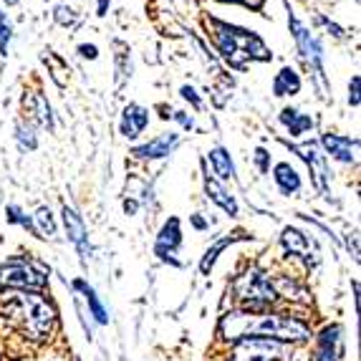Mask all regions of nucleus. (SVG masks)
Instances as JSON below:
<instances>
[{"label": "nucleus", "instance_id": "nucleus-21", "mask_svg": "<svg viewBox=\"0 0 361 361\" xmlns=\"http://www.w3.org/2000/svg\"><path fill=\"white\" fill-rule=\"evenodd\" d=\"M30 114L36 116V121L41 124V127L54 129V116H51V106H49V102H46V97H43L41 91H36V94H33V99H30Z\"/></svg>", "mask_w": 361, "mask_h": 361}, {"label": "nucleus", "instance_id": "nucleus-28", "mask_svg": "<svg viewBox=\"0 0 361 361\" xmlns=\"http://www.w3.org/2000/svg\"><path fill=\"white\" fill-rule=\"evenodd\" d=\"M18 142L23 149H36V137H33V129H28L25 124H18Z\"/></svg>", "mask_w": 361, "mask_h": 361}, {"label": "nucleus", "instance_id": "nucleus-12", "mask_svg": "<svg viewBox=\"0 0 361 361\" xmlns=\"http://www.w3.org/2000/svg\"><path fill=\"white\" fill-rule=\"evenodd\" d=\"M177 142H180L177 134H159V137H154L152 142H147V145L137 147L134 154L145 157V159H159V157H167L169 152L175 149Z\"/></svg>", "mask_w": 361, "mask_h": 361}, {"label": "nucleus", "instance_id": "nucleus-7", "mask_svg": "<svg viewBox=\"0 0 361 361\" xmlns=\"http://www.w3.org/2000/svg\"><path fill=\"white\" fill-rule=\"evenodd\" d=\"M288 23H290V30H293L295 41H298V49H301L303 59H306V63L311 66V71L316 73V78H319V81H324V68H321V61H324V51H321V43L316 41V38H313L311 33H308L306 25H303L301 20L295 18V16H290Z\"/></svg>", "mask_w": 361, "mask_h": 361}, {"label": "nucleus", "instance_id": "nucleus-9", "mask_svg": "<svg viewBox=\"0 0 361 361\" xmlns=\"http://www.w3.org/2000/svg\"><path fill=\"white\" fill-rule=\"evenodd\" d=\"M293 152H298V154L306 159L308 167H311L316 190H319V192H326V175H329V172H326V159L319 152V147L313 145V142H306V145H295Z\"/></svg>", "mask_w": 361, "mask_h": 361}, {"label": "nucleus", "instance_id": "nucleus-27", "mask_svg": "<svg viewBox=\"0 0 361 361\" xmlns=\"http://www.w3.org/2000/svg\"><path fill=\"white\" fill-rule=\"evenodd\" d=\"M8 46H11V23L8 18L0 13V54L8 56Z\"/></svg>", "mask_w": 361, "mask_h": 361}, {"label": "nucleus", "instance_id": "nucleus-8", "mask_svg": "<svg viewBox=\"0 0 361 361\" xmlns=\"http://www.w3.org/2000/svg\"><path fill=\"white\" fill-rule=\"evenodd\" d=\"M321 145H324V149L329 152V154H331L334 159H338V162H343V164L356 162V149H359V139L341 137V134H331V132H329V134H324Z\"/></svg>", "mask_w": 361, "mask_h": 361}, {"label": "nucleus", "instance_id": "nucleus-31", "mask_svg": "<svg viewBox=\"0 0 361 361\" xmlns=\"http://www.w3.org/2000/svg\"><path fill=\"white\" fill-rule=\"evenodd\" d=\"M180 94L187 99V102H192V106H195V109H200V97H197V91H195L192 86H182Z\"/></svg>", "mask_w": 361, "mask_h": 361}, {"label": "nucleus", "instance_id": "nucleus-35", "mask_svg": "<svg viewBox=\"0 0 361 361\" xmlns=\"http://www.w3.org/2000/svg\"><path fill=\"white\" fill-rule=\"evenodd\" d=\"M137 202H134V200H127V202H124V210H127V215H134V212H137Z\"/></svg>", "mask_w": 361, "mask_h": 361}, {"label": "nucleus", "instance_id": "nucleus-17", "mask_svg": "<svg viewBox=\"0 0 361 361\" xmlns=\"http://www.w3.org/2000/svg\"><path fill=\"white\" fill-rule=\"evenodd\" d=\"M205 190H207V197H210L212 202H215V205L223 207V210L228 212V215H233V217L238 215V202H235V200L230 197L228 192H225L220 182L212 180V177H205Z\"/></svg>", "mask_w": 361, "mask_h": 361}, {"label": "nucleus", "instance_id": "nucleus-32", "mask_svg": "<svg viewBox=\"0 0 361 361\" xmlns=\"http://www.w3.org/2000/svg\"><path fill=\"white\" fill-rule=\"evenodd\" d=\"M78 54L84 56V59L94 61L99 56V49H97V46H89V43H81V46H78Z\"/></svg>", "mask_w": 361, "mask_h": 361}, {"label": "nucleus", "instance_id": "nucleus-26", "mask_svg": "<svg viewBox=\"0 0 361 361\" xmlns=\"http://www.w3.org/2000/svg\"><path fill=\"white\" fill-rule=\"evenodd\" d=\"M54 18H56V23L66 25V28H68V25H76L78 23V16L71 11V8H66V6H59V8H56V16H54Z\"/></svg>", "mask_w": 361, "mask_h": 361}, {"label": "nucleus", "instance_id": "nucleus-25", "mask_svg": "<svg viewBox=\"0 0 361 361\" xmlns=\"http://www.w3.org/2000/svg\"><path fill=\"white\" fill-rule=\"evenodd\" d=\"M43 61H46V63H54V81H56V84H59V86L66 84V78H63V73H68V66H66V63H63V61H61L56 54L43 56Z\"/></svg>", "mask_w": 361, "mask_h": 361}, {"label": "nucleus", "instance_id": "nucleus-10", "mask_svg": "<svg viewBox=\"0 0 361 361\" xmlns=\"http://www.w3.org/2000/svg\"><path fill=\"white\" fill-rule=\"evenodd\" d=\"M147 124H149V111L139 104H129L121 114V134L127 139H137L139 134L145 132Z\"/></svg>", "mask_w": 361, "mask_h": 361}, {"label": "nucleus", "instance_id": "nucleus-30", "mask_svg": "<svg viewBox=\"0 0 361 361\" xmlns=\"http://www.w3.org/2000/svg\"><path fill=\"white\" fill-rule=\"evenodd\" d=\"M349 104L351 106H359V76L351 78L349 84Z\"/></svg>", "mask_w": 361, "mask_h": 361}, {"label": "nucleus", "instance_id": "nucleus-29", "mask_svg": "<svg viewBox=\"0 0 361 361\" xmlns=\"http://www.w3.org/2000/svg\"><path fill=\"white\" fill-rule=\"evenodd\" d=\"M255 164H258L260 172H268L271 169V154L265 149H255Z\"/></svg>", "mask_w": 361, "mask_h": 361}, {"label": "nucleus", "instance_id": "nucleus-3", "mask_svg": "<svg viewBox=\"0 0 361 361\" xmlns=\"http://www.w3.org/2000/svg\"><path fill=\"white\" fill-rule=\"evenodd\" d=\"M235 293H238V298H240L245 313L265 311V308L278 298V290H276V286L271 283V278L265 276L263 271H255V268L253 271H247L245 276L238 278Z\"/></svg>", "mask_w": 361, "mask_h": 361}, {"label": "nucleus", "instance_id": "nucleus-36", "mask_svg": "<svg viewBox=\"0 0 361 361\" xmlns=\"http://www.w3.org/2000/svg\"><path fill=\"white\" fill-rule=\"evenodd\" d=\"M106 8H109V0H99V16H106Z\"/></svg>", "mask_w": 361, "mask_h": 361}, {"label": "nucleus", "instance_id": "nucleus-2", "mask_svg": "<svg viewBox=\"0 0 361 361\" xmlns=\"http://www.w3.org/2000/svg\"><path fill=\"white\" fill-rule=\"evenodd\" d=\"M212 38H215L217 49L230 66L243 71L250 61H271V51L265 49V43L255 36L253 30L228 25L223 20H210Z\"/></svg>", "mask_w": 361, "mask_h": 361}, {"label": "nucleus", "instance_id": "nucleus-13", "mask_svg": "<svg viewBox=\"0 0 361 361\" xmlns=\"http://www.w3.org/2000/svg\"><path fill=\"white\" fill-rule=\"evenodd\" d=\"M63 225H66V233H68V238H71V243L86 258V255H89V247H86V225L73 207H63Z\"/></svg>", "mask_w": 361, "mask_h": 361}, {"label": "nucleus", "instance_id": "nucleus-5", "mask_svg": "<svg viewBox=\"0 0 361 361\" xmlns=\"http://www.w3.org/2000/svg\"><path fill=\"white\" fill-rule=\"evenodd\" d=\"M233 361H278L283 356L281 341L263 336H245L233 349Z\"/></svg>", "mask_w": 361, "mask_h": 361}, {"label": "nucleus", "instance_id": "nucleus-14", "mask_svg": "<svg viewBox=\"0 0 361 361\" xmlns=\"http://www.w3.org/2000/svg\"><path fill=\"white\" fill-rule=\"evenodd\" d=\"M338 334H341L338 326H326L324 334H321V338H319V349H316V354H313V361H336Z\"/></svg>", "mask_w": 361, "mask_h": 361}, {"label": "nucleus", "instance_id": "nucleus-24", "mask_svg": "<svg viewBox=\"0 0 361 361\" xmlns=\"http://www.w3.org/2000/svg\"><path fill=\"white\" fill-rule=\"evenodd\" d=\"M230 243H233V238H223V240H217L215 245H212L210 250H207V253H205V258H202V263H200V271H202V273L210 271L212 263H215V260H217V255L223 253V250L230 245Z\"/></svg>", "mask_w": 361, "mask_h": 361}, {"label": "nucleus", "instance_id": "nucleus-1", "mask_svg": "<svg viewBox=\"0 0 361 361\" xmlns=\"http://www.w3.org/2000/svg\"><path fill=\"white\" fill-rule=\"evenodd\" d=\"M56 326V311L43 295L18 290L0 298V336L8 338L13 356L23 354L51 336Z\"/></svg>", "mask_w": 361, "mask_h": 361}, {"label": "nucleus", "instance_id": "nucleus-15", "mask_svg": "<svg viewBox=\"0 0 361 361\" xmlns=\"http://www.w3.org/2000/svg\"><path fill=\"white\" fill-rule=\"evenodd\" d=\"M298 91H301V76L290 66H283L278 71L276 81H273V94L276 97H293Z\"/></svg>", "mask_w": 361, "mask_h": 361}, {"label": "nucleus", "instance_id": "nucleus-37", "mask_svg": "<svg viewBox=\"0 0 361 361\" xmlns=\"http://www.w3.org/2000/svg\"><path fill=\"white\" fill-rule=\"evenodd\" d=\"M192 223H195V228H205V220H202V217H195Z\"/></svg>", "mask_w": 361, "mask_h": 361}, {"label": "nucleus", "instance_id": "nucleus-16", "mask_svg": "<svg viewBox=\"0 0 361 361\" xmlns=\"http://www.w3.org/2000/svg\"><path fill=\"white\" fill-rule=\"evenodd\" d=\"M281 121L286 124V129L290 132V137H301V134H306L308 129L313 127V119L306 114H301L298 109H283L281 111Z\"/></svg>", "mask_w": 361, "mask_h": 361}, {"label": "nucleus", "instance_id": "nucleus-20", "mask_svg": "<svg viewBox=\"0 0 361 361\" xmlns=\"http://www.w3.org/2000/svg\"><path fill=\"white\" fill-rule=\"evenodd\" d=\"M283 245L288 253L293 255H303L306 258L308 250H311V243H308V238L301 233V230H295V228H286L283 230Z\"/></svg>", "mask_w": 361, "mask_h": 361}, {"label": "nucleus", "instance_id": "nucleus-33", "mask_svg": "<svg viewBox=\"0 0 361 361\" xmlns=\"http://www.w3.org/2000/svg\"><path fill=\"white\" fill-rule=\"evenodd\" d=\"M223 3H240V6L253 8V11H260V8H263V0H223Z\"/></svg>", "mask_w": 361, "mask_h": 361}, {"label": "nucleus", "instance_id": "nucleus-23", "mask_svg": "<svg viewBox=\"0 0 361 361\" xmlns=\"http://www.w3.org/2000/svg\"><path fill=\"white\" fill-rule=\"evenodd\" d=\"M33 228H36L38 238H51V235H56V223L49 207H41V210L36 212V225H33Z\"/></svg>", "mask_w": 361, "mask_h": 361}, {"label": "nucleus", "instance_id": "nucleus-19", "mask_svg": "<svg viewBox=\"0 0 361 361\" xmlns=\"http://www.w3.org/2000/svg\"><path fill=\"white\" fill-rule=\"evenodd\" d=\"M210 162H212V169H215V175L220 177V180H233L235 177V164L223 147H215V149L210 152Z\"/></svg>", "mask_w": 361, "mask_h": 361}, {"label": "nucleus", "instance_id": "nucleus-4", "mask_svg": "<svg viewBox=\"0 0 361 361\" xmlns=\"http://www.w3.org/2000/svg\"><path fill=\"white\" fill-rule=\"evenodd\" d=\"M250 336L273 338V341H306L311 334H308L306 324L290 319V316H263V319L255 316Z\"/></svg>", "mask_w": 361, "mask_h": 361}, {"label": "nucleus", "instance_id": "nucleus-6", "mask_svg": "<svg viewBox=\"0 0 361 361\" xmlns=\"http://www.w3.org/2000/svg\"><path fill=\"white\" fill-rule=\"evenodd\" d=\"M0 286L33 293V290H41L46 286V276L28 263H11L6 268H0Z\"/></svg>", "mask_w": 361, "mask_h": 361}, {"label": "nucleus", "instance_id": "nucleus-22", "mask_svg": "<svg viewBox=\"0 0 361 361\" xmlns=\"http://www.w3.org/2000/svg\"><path fill=\"white\" fill-rule=\"evenodd\" d=\"M73 288H78L81 293L86 295V301H89V308H91V313H94V319H97L99 324H109V316H106V311H104L102 301H99L97 290L91 288V286H86L84 281H76V283H73Z\"/></svg>", "mask_w": 361, "mask_h": 361}, {"label": "nucleus", "instance_id": "nucleus-18", "mask_svg": "<svg viewBox=\"0 0 361 361\" xmlns=\"http://www.w3.org/2000/svg\"><path fill=\"white\" fill-rule=\"evenodd\" d=\"M276 185L281 187L283 195H295L301 190V175L288 162H281L276 167Z\"/></svg>", "mask_w": 361, "mask_h": 361}, {"label": "nucleus", "instance_id": "nucleus-11", "mask_svg": "<svg viewBox=\"0 0 361 361\" xmlns=\"http://www.w3.org/2000/svg\"><path fill=\"white\" fill-rule=\"evenodd\" d=\"M182 243V233H180V220L177 217H172V220H167L162 228V233H159V238H157V255L164 260H169L172 255H175V250L180 247Z\"/></svg>", "mask_w": 361, "mask_h": 361}, {"label": "nucleus", "instance_id": "nucleus-38", "mask_svg": "<svg viewBox=\"0 0 361 361\" xmlns=\"http://www.w3.org/2000/svg\"><path fill=\"white\" fill-rule=\"evenodd\" d=\"M3 3H8V6H13V3H18V0H3Z\"/></svg>", "mask_w": 361, "mask_h": 361}, {"label": "nucleus", "instance_id": "nucleus-34", "mask_svg": "<svg viewBox=\"0 0 361 361\" xmlns=\"http://www.w3.org/2000/svg\"><path fill=\"white\" fill-rule=\"evenodd\" d=\"M175 119L180 121V124H182V127H185V129H192V127H195L192 116H187L185 111H175Z\"/></svg>", "mask_w": 361, "mask_h": 361}]
</instances>
